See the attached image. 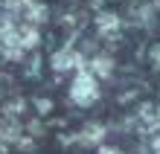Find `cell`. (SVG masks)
<instances>
[{
    "label": "cell",
    "instance_id": "obj_1",
    "mask_svg": "<svg viewBox=\"0 0 160 154\" xmlns=\"http://www.w3.org/2000/svg\"><path fill=\"white\" fill-rule=\"evenodd\" d=\"M35 44H38V26L21 23V21H15V17H12V26L6 29V35L0 38V50H3L6 58H21Z\"/></svg>",
    "mask_w": 160,
    "mask_h": 154
},
{
    "label": "cell",
    "instance_id": "obj_2",
    "mask_svg": "<svg viewBox=\"0 0 160 154\" xmlns=\"http://www.w3.org/2000/svg\"><path fill=\"white\" fill-rule=\"evenodd\" d=\"M70 99L76 105H93L99 99V82H96V76H93L88 67L76 73V79L70 84Z\"/></svg>",
    "mask_w": 160,
    "mask_h": 154
},
{
    "label": "cell",
    "instance_id": "obj_3",
    "mask_svg": "<svg viewBox=\"0 0 160 154\" xmlns=\"http://www.w3.org/2000/svg\"><path fill=\"white\" fill-rule=\"evenodd\" d=\"M52 67L58 73H64V70H84V58L76 50H61V52L52 55Z\"/></svg>",
    "mask_w": 160,
    "mask_h": 154
},
{
    "label": "cell",
    "instance_id": "obj_4",
    "mask_svg": "<svg viewBox=\"0 0 160 154\" xmlns=\"http://www.w3.org/2000/svg\"><path fill=\"white\" fill-rule=\"evenodd\" d=\"M18 134H21V125H18V119H15V113L12 111H3L0 108V142H12V140H18Z\"/></svg>",
    "mask_w": 160,
    "mask_h": 154
},
{
    "label": "cell",
    "instance_id": "obj_5",
    "mask_svg": "<svg viewBox=\"0 0 160 154\" xmlns=\"http://www.w3.org/2000/svg\"><path fill=\"white\" fill-rule=\"evenodd\" d=\"M102 140V125H88L82 131V142H99Z\"/></svg>",
    "mask_w": 160,
    "mask_h": 154
},
{
    "label": "cell",
    "instance_id": "obj_6",
    "mask_svg": "<svg viewBox=\"0 0 160 154\" xmlns=\"http://www.w3.org/2000/svg\"><path fill=\"white\" fill-rule=\"evenodd\" d=\"M90 67H93V73H96V76H108L111 73V58H96Z\"/></svg>",
    "mask_w": 160,
    "mask_h": 154
},
{
    "label": "cell",
    "instance_id": "obj_7",
    "mask_svg": "<svg viewBox=\"0 0 160 154\" xmlns=\"http://www.w3.org/2000/svg\"><path fill=\"white\" fill-rule=\"evenodd\" d=\"M117 26H119V21H117L114 15H102V17H99V29H102V32H108V29H117Z\"/></svg>",
    "mask_w": 160,
    "mask_h": 154
},
{
    "label": "cell",
    "instance_id": "obj_8",
    "mask_svg": "<svg viewBox=\"0 0 160 154\" xmlns=\"http://www.w3.org/2000/svg\"><path fill=\"white\" fill-rule=\"evenodd\" d=\"M152 61H154V67H157V70H160V44L154 47V50H152Z\"/></svg>",
    "mask_w": 160,
    "mask_h": 154
},
{
    "label": "cell",
    "instance_id": "obj_9",
    "mask_svg": "<svg viewBox=\"0 0 160 154\" xmlns=\"http://www.w3.org/2000/svg\"><path fill=\"white\" fill-rule=\"evenodd\" d=\"M99 154H119V151H117V148H102Z\"/></svg>",
    "mask_w": 160,
    "mask_h": 154
},
{
    "label": "cell",
    "instance_id": "obj_10",
    "mask_svg": "<svg viewBox=\"0 0 160 154\" xmlns=\"http://www.w3.org/2000/svg\"><path fill=\"white\" fill-rule=\"evenodd\" d=\"M0 154H3V142H0Z\"/></svg>",
    "mask_w": 160,
    "mask_h": 154
}]
</instances>
